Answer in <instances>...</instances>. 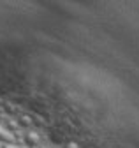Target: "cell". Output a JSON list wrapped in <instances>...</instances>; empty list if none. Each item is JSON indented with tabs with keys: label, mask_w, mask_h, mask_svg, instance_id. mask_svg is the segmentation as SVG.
<instances>
[{
	"label": "cell",
	"mask_w": 139,
	"mask_h": 148,
	"mask_svg": "<svg viewBox=\"0 0 139 148\" xmlns=\"http://www.w3.org/2000/svg\"><path fill=\"white\" fill-rule=\"evenodd\" d=\"M62 148H79V145H78L76 141H67Z\"/></svg>",
	"instance_id": "cell-4"
},
{
	"label": "cell",
	"mask_w": 139,
	"mask_h": 148,
	"mask_svg": "<svg viewBox=\"0 0 139 148\" xmlns=\"http://www.w3.org/2000/svg\"><path fill=\"white\" fill-rule=\"evenodd\" d=\"M2 148H21L18 143H2Z\"/></svg>",
	"instance_id": "cell-5"
},
{
	"label": "cell",
	"mask_w": 139,
	"mask_h": 148,
	"mask_svg": "<svg viewBox=\"0 0 139 148\" xmlns=\"http://www.w3.org/2000/svg\"><path fill=\"white\" fill-rule=\"evenodd\" d=\"M16 120H18L20 127H25V129H30V127L33 125V120H32V116H28V115H20Z\"/></svg>",
	"instance_id": "cell-3"
},
{
	"label": "cell",
	"mask_w": 139,
	"mask_h": 148,
	"mask_svg": "<svg viewBox=\"0 0 139 148\" xmlns=\"http://www.w3.org/2000/svg\"><path fill=\"white\" fill-rule=\"evenodd\" d=\"M23 141H25V145L28 146V148H32V146H39L41 145V134L37 132V131H28L23 134Z\"/></svg>",
	"instance_id": "cell-1"
},
{
	"label": "cell",
	"mask_w": 139,
	"mask_h": 148,
	"mask_svg": "<svg viewBox=\"0 0 139 148\" xmlns=\"http://www.w3.org/2000/svg\"><path fill=\"white\" fill-rule=\"evenodd\" d=\"M14 134H16V132L9 131L5 125L0 123V143H18V141H16V136H14Z\"/></svg>",
	"instance_id": "cell-2"
},
{
	"label": "cell",
	"mask_w": 139,
	"mask_h": 148,
	"mask_svg": "<svg viewBox=\"0 0 139 148\" xmlns=\"http://www.w3.org/2000/svg\"><path fill=\"white\" fill-rule=\"evenodd\" d=\"M0 148H2V143H0Z\"/></svg>",
	"instance_id": "cell-6"
}]
</instances>
